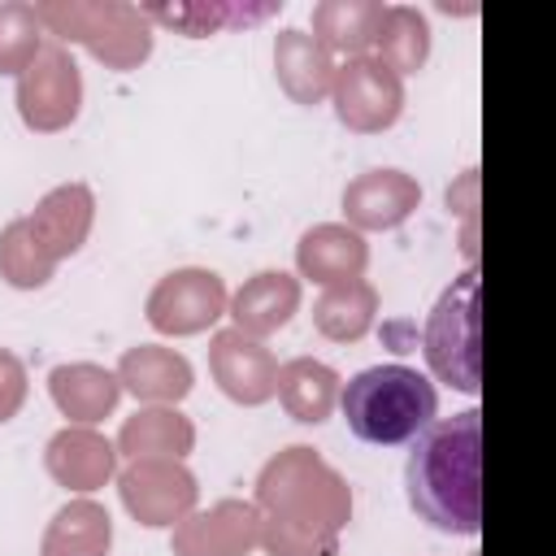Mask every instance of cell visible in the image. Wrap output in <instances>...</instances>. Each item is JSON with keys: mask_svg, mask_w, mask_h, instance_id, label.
Instances as JSON below:
<instances>
[{"mask_svg": "<svg viewBox=\"0 0 556 556\" xmlns=\"http://www.w3.org/2000/svg\"><path fill=\"white\" fill-rule=\"evenodd\" d=\"M126 452H187L191 443V426L178 413H139L126 430H122Z\"/></svg>", "mask_w": 556, "mask_h": 556, "instance_id": "cell-24", "label": "cell"}, {"mask_svg": "<svg viewBox=\"0 0 556 556\" xmlns=\"http://www.w3.org/2000/svg\"><path fill=\"white\" fill-rule=\"evenodd\" d=\"M122 382L148 400H178L191 387V369L182 356H174L165 348H135L122 361Z\"/></svg>", "mask_w": 556, "mask_h": 556, "instance_id": "cell-14", "label": "cell"}, {"mask_svg": "<svg viewBox=\"0 0 556 556\" xmlns=\"http://www.w3.org/2000/svg\"><path fill=\"white\" fill-rule=\"evenodd\" d=\"M39 52V13L30 4H0V74H22Z\"/></svg>", "mask_w": 556, "mask_h": 556, "instance_id": "cell-23", "label": "cell"}, {"mask_svg": "<svg viewBox=\"0 0 556 556\" xmlns=\"http://www.w3.org/2000/svg\"><path fill=\"white\" fill-rule=\"evenodd\" d=\"M334 104L339 117L356 130L391 126L400 113V74H391L382 61L352 56L334 78Z\"/></svg>", "mask_w": 556, "mask_h": 556, "instance_id": "cell-6", "label": "cell"}, {"mask_svg": "<svg viewBox=\"0 0 556 556\" xmlns=\"http://www.w3.org/2000/svg\"><path fill=\"white\" fill-rule=\"evenodd\" d=\"M48 465L70 486H100L113 473V447L96 434H56L48 447Z\"/></svg>", "mask_w": 556, "mask_h": 556, "instance_id": "cell-17", "label": "cell"}, {"mask_svg": "<svg viewBox=\"0 0 556 556\" xmlns=\"http://www.w3.org/2000/svg\"><path fill=\"white\" fill-rule=\"evenodd\" d=\"M439 413V391L426 374L408 365L361 369L343 387V421L361 443L400 447L413 443Z\"/></svg>", "mask_w": 556, "mask_h": 556, "instance_id": "cell-2", "label": "cell"}, {"mask_svg": "<svg viewBox=\"0 0 556 556\" xmlns=\"http://www.w3.org/2000/svg\"><path fill=\"white\" fill-rule=\"evenodd\" d=\"M87 222H91V195H87V187H61L30 217V235L39 243H48V256H61V252H74L78 248V239L87 235Z\"/></svg>", "mask_w": 556, "mask_h": 556, "instance_id": "cell-9", "label": "cell"}, {"mask_svg": "<svg viewBox=\"0 0 556 556\" xmlns=\"http://www.w3.org/2000/svg\"><path fill=\"white\" fill-rule=\"evenodd\" d=\"M122 491H126L130 513H139L143 521H148L156 495H161V504H165V517H174V513H182V508L191 504V478L178 473V469H161V465H139V469H130L126 482H122Z\"/></svg>", "mask_w": 556, "mask_h": 556, "instance_id": "cell-19", "label": "cell"}, {"mask_svg": "<svg viewBox=\"0 0 556 556\" xmlns=\"http://www.w3.org/2000/svg\"><path fill=\"white\" fill-rule=\"evenodd\" d=\"M413 200H417V187H413L408 178H400L395 169L369 174V178H361V182L343 195L348 213H352L361 226H395V222H404V213H408Z\"/></svg>", "mask_w": 556, "mask_h": 556, "instance_id": "cell-12", "label": "cell"}, {"mask_svg": "<svg viewBox=\"0 0 556 556\" xmlns=\"http://www.w3.org/2000/svg\"><path fill=\"white\" fill-rule=\"evenodd\" d=\"M295 300H300V287L295 278L287 274H256L239 295H235V321L243 330H278L291 313H295Z\"/></svg>", "mask_w": 556, "mask_h": 556, "instance_id": "cell-13", "label": "cell"}, {"mask_svg": "<svg viewBox=\"0 0 556 556\" xmlns=\"http://www.w3.org/2000/svg\"><path fill=\"white\" fill-rule=\"evenodd\" d=\"M378 22H382V4L374 0H330L313 9V30L321 35V43L352 56H361L374 43Z\"/></svg>", "mask_w": 556, "mask_h": 556, "instance_id": "cell-10", "label": "cell"}, {"mask_svg": "<svg viewBox=\"0 0 556 556\" xmlns=\"http://www.w3.org/2000/svg\"><path fill=\"white\" fill-rule=\"evenodd\" d=\"M282 400L295 413V421H321L334 400V374L313 361H295L282 374Z\"/></svg>", "mask_w": 556, "mask_h": 556, "instance_id": "cell-21", "label": "cell"}, {"mask_svg": "<svg viewBox=\"0 0 556 556\" xmlns=\"http://www.w3.org/2000/svg\"><path fill=\"white\" fill-rule=\"evenodd\" d=\"M222 304H226V291H222L217 274L178 269L152 291L148 321L156 330H165V334H195V330H204V326H213L222 317Z\"/></svg>", "mask_w": 556, "mask_h": 556, "instance_id": "cell-5", "label": "cell"}, {"mask_svg": "<svg viewBox=\"0 0 556 556\" xmlns=\"http://www.w3.org/2000/svg\"><path fill=\"white\" fill-rule=\"evenodd\" d=\"M22 365L9 356V352H0V421L4 417H13V408L22 404Z\"/></svg>", "mask_w": 556, "mask_h": 556, "instance_id": "cell-25", "label": "cell"}, {"mask_svg": "<svg viewBox=\"0 0 556 556\" xmlns=\"http://www.w3.org/2000/svg\"><path fill=\"white\" fill-rule=\"evenodd\" d=\"M109 513L96 504H70L56 513L48 539H43V556H104L109 552Z\"/></svg>", "mask_w": 556, "mask_h": 556, "instance_id": "cell-16", "label": "cell"}, {"mask_svg": "<svg viewBox=\"0 0 556 556\" xmlns=\"http://www.w3.org/2000/svg\"><path fill=\"white\" fill-rule=\"evenodd\" d=\"M213 369H217L222 387H226L235 400H243V404L269 400V391H274V382H278L269 352L256 348L252 339H243V330L217 334V343H213Z\"/></svg>", "mask_w": 556, "mask_h": 556, "instance_id": "cell-7", "label": "cell"}, {"mask_svg": "<svg viewBox=\"0 0 556 556\" xmlns=\"http://www.w3.org/2000/svg\"><path fill=\"white\" fill-rule=\"evenodd\" d=\"M365 265V243L343 226H317L300 243V269L317 282H352Z\"/></svg>", "mask_w": 556, "mask_h": 556, "instance_id": "cell-8", "label": "cell"}, {"mask_svg": "<svg viewBox=\"0 0 556 556\" xmlns=\"http://www.w3.org/2000/svg\"><path fill=\"white\" fill-rule=\"evenodd\" d=\"M482 413H456L430 421L408 443L404 486L421 521L443 534L482 530Z\"/></svg>", "mask_w": 556, "mask_h": 556, "instance_id": "cell-1", "label": "cell"}, {"mask_svg": "<svg viewBox=\"0 0 556 556\" xmlns=\"http://www.w3.org/2000/svg\"><path fill=\"white\" fill-rule=\"evenodd\" d=\"M274 61H278L282 87L304 104H313L330 83V61L304 30H282L274 43Z\"/></svg>", "mask_w": 556, "mask_h": 556, "instance_id": "cell-11", "label": "cell"}, {"mask_svg": "<svg viewBox=\"0 0 556 556\" xmlns=\"http://www.w3.org/2000/svg\"><path fill=\"white\" fill-rule=\"evenodd\" d=\"M143 17H156L191 39L200 35H213L222 26H235V22H261L274 13V4H256V9H239V4H174V9H139Z\"/></svg>", "mask_w": 556, "mask_h": 556, "instance_id": "cell-20", "label": "cell"}, {"mask_svg": "<svg viewBox=\"0 0 556 556\" xmlns=\"http://www.w3.org/2000/svg\"><path fill=\"white\" fill-rule=\"evenodd\" d=\"M369 313H374V291L361 282H343L334 291L321 295L317 304V326L330 339H356L369 330Z\"/></svg>", "mask_w": 556, "mask_h": 556, "instance_id": "cell-22", "label": "cell"}, {"mask_svg": "<svg viewBox=\"0 0 556 556\" xmlns=\"http://www.w3.org/2000/svg\"><path fill=\"white\" fill-rule=\"evenodd\" d=\"M378 52H382V65L395 74L404 70H417L426 61V48H430V30L426 22L413 13V9H382V22H378V35H374Z\"/></svg>", "mask_w": 556, "mask_h": 556, "instance_id": "cell-18", "label": "cell"}, {"mask_svg": "<svg viewBox=\"0 0 556 556\" xmlns=\"http://www.w3.org/2000/svg\"><path fill=\"white\" fill-rule=\"evenodd\" d=\"M78 96H83L78 65L70 61V52H65L61 43L39 48L35 61L22 70L17 104H22V117H26L35 130H61L65 122H74Z\"/></svg>", "mask_w": 556, "mask_h": 556, "instance_id": "cell-4", "label": "cell"}, {"mask_svg": "<svg viewBox=\"0 0 556 556\" xmlns=\"http://www.w3.org/2000/svg\"><path fill=\"white\" fill-rule=\"evenodd\" d=\"M52 395L70 417L96 421L117 404V378L96 365H65L52 374Z\"/></svg>", "mask_w": 556, "mask_h": 556, "instance_id": "cell-15", "label": "cell"}, {"mask_svg": "<svg viewBox=\"0 0 556 556\" xmlns=\"http://www.w3.org/2000/svg\"><path fill=\"white\" fill-rule=\"evenodd\" d=\"M426 361L447 387L478 395V269H465L439 295L426 321Z\"/></svg>", "mask_w": 556, "mask_h": 556, "instance_id": "cell-3", "label": "cell"}]
</instances>
